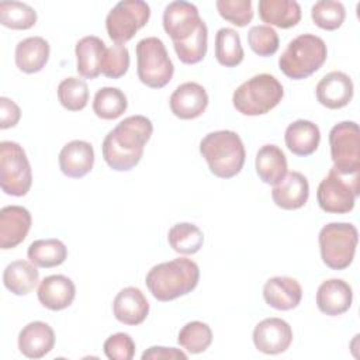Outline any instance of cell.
<instances>
[{"label":"cell","mask_w":360,"mask_h":360,"mask_svg":"<svg viewBox=\"0 0 360 360\" xmlns=\"http://www.w3.org/2000/svg\"><path fill=\"white\" fill-rule=\"evenodd\" d=\"M281 83L269 73H259L243 82L232 96L235 110L243 115L256 117L267 114L283 98Z\"/></svg>","instance_id":"obj_5"},{"label":"cell","mask_w":360,"mask_h":360,"mask_svg":"<svg viewBox=\"0 0 360 360\" xmlns=\"http://www.w3.org/2000/svg\"><path fill=\"white\" fill-rule=\"evenodd\" d=\"M248 44L250 49L259 56H271L278 49V35L274 28L262 24L255 25L248 32Z\"/></svg>","instance_id":"obj_39"},{"label":"cell","mask_w":360,"mask_h":360,"mask_svg":"<svg viewBox=\"0 0 360 360\" xmlns=\"http://www.w3.org/2000/svg\"><path fill=\"white\" fill-rule=\"evenodd\" d=\"M318 242L322 262L332 270H345L354 259L359 232L353 224L330 222L319 231Z\"/></svg>","instance_id":"obj_6"},{"label":"cell","mask_w":360,"mask_h":360,"mask_svg":"<svg viewBox=\"0 0 360 360\" xmlns=\"http://www.w3.org/2000/svg\"><path fill=\"white\" fill-rule=\"evenodd\" d=\"M32 184L30 160L22 146L14 141L0 142V187L13 197L25 195Z\"/></svg>","instance_id":"obj_9"},{"label":"cell","mask_w":360,"mask_h":360,"mask_svg":"<svg viewBox=\"0 0 360 360\" xmlns=\"http://www.w3.org/2000/svg\"><path fill=\"white\" fill-rule=\"evenodd\" d=\"M259 17L269 27L274 25L287 30L300 22L301 7L294 0H260Z\"/></svg>","instance_id":"obj_27"},{"label":"cell","mask_w":360,"mask_h":360,"mask_svg":"<svg viewBox=\"0 0 360 360\" xmlns=\"http://www.w3.org/2000/svg\"><path fill=\"white\" fill-rule=\"evenodd\" d=\"M353 301V290L349 283L342 278H329L318 287L316 307L328 316L345 314Z\"/></svg>","instance_id":"obj_17"},{"label":"cell","mask_w":360,"mask_h":360,"mask_svg":"<svg viewBox=\"0 0 360 360\" xmlns=\"http://www.w3.org/2000/svg\"><path fill=\"white\" fill-rule=\"evenodd\" d=\"M112 312L117 321L135 326L142 323L149 314V302L138 287H125L114 298Z\"/></svg>","instance_id":"obj_21"},{"label":"cell","mask_w":360,"mask_h":360,"mask_svg":"<svg viewBox=\"0 0 360 360\" xmlns=\"http://www.w3.org/2000/svg\"><path fill=\"white\" fill-rule=\"evenodd\" d=\"M21 118L20 107L8 97H0V128L7 129L18 124Z\"/></svg>","instance_id":"obj_43"},{"label":"cell","mask_w":360,"mask_h":360,"mask_svg":"<svg viewBox=\"0 0 360 360\" xmlns=\"http://www.w3.org/2000/svg\"><path fill=\"white\" fill-rule=\"evenodd\" d=\"M136 72L139 80L150 89H162L170 83L174 66L166 46L158 37H148L136 44Z\"/></svg>","instance_id":"obj_7"},{"label":"cell","mask_w":360,"mask_h":360,"mask_svg":"<svg viewBox=\"0 0 360 360\" xmlns=\"http://www.w3.org/2000/svg\"><path fill=\"white\" fill-rule=\"evenodd\" d=\"M201 22L198 8L188 1H172L163 11V28L173 42L188 39Z\"/></svg>","instance_id":"obj_12"},{"label":"cell","mask_w":360,"mask_h":360,"mask_svg":"<svg viewBox=\"0 0 360 360\" xmlns=\"http://www.w3.org/2000/svg\"><path fill=\"white\" fill-rule=\"evenodd\" d=\"M292 342V329L281 318H266L253 329L255 347L264 354H278L285 352Z\"/></svg>","instance_id":"obj_13"},{"label":"cell","mask_w":360,"mask_h":360,"mask_svg":"<svg viewBox=\"0 0 360 360\" xmlns=\"http://www.w3.org/2000/svg\"><path fill=\"white\" fill-rule=\"evenodd\" d=\"M129 68V52L125 45L114 44L107 48L101 73L108 79H120L122 77Z\"/></svg>","instance_id":"obj_41"},{"label":"cell","mask_w":360,"mask_h":360,"mask_svg":"<svg viewBox=\"0 0 360 360\" xmlns=\"http://www.w3.org/2000/svg\"><path fill=\"white\" fill-rule=\"evenodd\" d=\"M263 298L266 304L274 309L290 311L300 305L302 300V288L292 277L276 276L264 283Z\"/></svg>","instance_id":"obj_19"},{"label":"cell","mask_w":360,"mask_h":360,"mask_svg":"<svg viewBox=\"0 0 360 360\" xmlns=\"http://www.w3.org/2000/svg\"><path fill=\"white\" fill-rule=\"evenodd\" d=\"M39 281L37 266L28 260H14L3 271V284L14 295L30 294Z\"/></svg>","instance_id":"obj_29"},{"label":"cell","mask_w":360,"mask_h":360,"mask_svg":"<svg viewBox=\"0 0 360 360\" xmlns=\"http://www.w3.org/2000/svg\"><path fill=\"white\" fill-rule=\"evenodd\" d=\"M105 51V44L96 35H87L79 39L75 48L77 73L84 79H96L101 73Z\"/></svg>","instance_id":"obj_24"},{"label":"cell","mask_w":360,"mask_h":360,"mask_svg":"<svg viewBox=\"0 0 360 360\" xmlns=\"http://www.w3.org/2000/svg\"><path fill=\"white\" fill-rule=\"evenodd\" d=\"M245 56L240 37L233 28H219L215 34V59L225 68H235Z\"/></svg>","instance_id":"obj_31"},{"label":"cell","mask_w":360,"mask_h":360,"mask_svg":"<svg viewBox=\"0 0 360 360\" xmlns=\"http://www.w3.org/2000/svg\"><path fill=\"white\" fill-rule=\"evenodd\" d=\"M58 100L68 111H80L87 105L89 87L79 77H66L58 86Z\"/></svg>","instance_id":"obj_37"},{"label":"cell","mask_w":360,"mask_h":360,"mask_svg":"<svg viewBox=\"0 0 360 360\" xmlns=\"http://www.w3.org/2000/svg\"><path fill=\"white\" fill-rule=\"evenodd\" d=\"M0 22L11 30H30L37 22V11L27 3L1 1Z\"/></svg>","instance_id":"obj_36"},{"label":"cell","mask_w":360,"mask_h":360,"mask_svg":"<svg viewBox=\"0 0 360 360\" xmlns=\"http://www.w3.org/2000/svg\"><path fill=\"white\" fill-rule=\"evenodd\" d=\"M309 197V184L307 177L300 172H287L271 190L274 204L283 210H298L305 205Z\"/></svg>","instance_id":"obj_20"},{"label":"cell","mask_w":360,"mask_h":360,"mask_svg":"<svg viewBox=\"0 0 360 360\" xmlns=\"http://www.w3.org/2000/svg\"><path fill=\"white\" fill-rule=\"evenodd\" d=\"M200 153L210 172L219 179H232L239 174L246 158L240 136L231 129L207 134L200 142Z\"/></svg>","instance_id":"obj_3"},{"label":"cell","mask_w":360,"mask_h":360,"mask_svg":"<svg viewBox=\"0 0 360 360\" xmlns=\"http://www.w3.org/2000/svg\"><path fill=\"white\" fill-rule=\"evenodd\" d=\"M219 15L236 27L248 25L253 18V7L250 0H217Z\"/></svg>","instance_id":"obj_40"},{"label":"cell","mask_w":360,"mask_h":360,"mask_svg":"<svg viewBox=\"0 0 360 360\" xmlns=\"http://www.w3.org/2000/svg\"><path fill=\"white\" fill-rule=\"evenodd\" d=\"M172 112L180 120H194L205 111L208 94L205 89L195 82H186L176 87L169 98Z\"/></svg>","instance_id":"obj_15"},{"label":"cell","mask_w":360,"mask_h":360,"mask_svg":"<svg viewBox=\"0 0 360 360\" xmlns=\"http://www.w3.org/2000/svg\"><path fill=\"white\" fill-rule=\"evenodd\" d=\"M255 166L259 179L266 184L276 186L287 174V158L284 152L273 143L263 145L257 150Z\"/></svg>","instance_id":"obj_28"},{"label":"cell","mask_w":360,"mask_h":360,"mask_svg":"<svg viewBox=\"0 0 360 360\" xmlns=\"http://www.w3.org/2000/svg\"><path fill=\"white\" fill-rule=\"evenodd\" d=\"M285 146L297 156L312 155L321 142V131L309 120H297L291 122L284 134Z\"/></svg>","instance_id":"obj_26"},{"label":"cell","mask_w":360,"mask_h":360,"mask_svg":"<svg viewBox=\"0 0 360 360\" xmlns=\"http://www.w3.org/2000/svg\"><path fill=\"white\" fill-rule=\"evenodd\" d=\"M128 107L127 96L118 87H101L93 98V111L101 120H115Z\"/></svg>","instance_id":"obj_33"},{"label":"cell","mask_w":360,"mask_h":360,"mask_svg":"<svg viewBox=\"0 0 360 360\" xmlns=\"http://www.w3.org/2000/svg\"><path fill=\"white\" fill-rule=\"evenodd\" d=\"M208 45V28L202 21L197 31L183 42H173L174 52L181 63L195 65L201 62L207 53Z\"/></svg>","instance_id":"obj_35"},{"label":"cell","mask_w":360,"mask_h":360,"mask_svg":"<svg viewBox=\"0 0 360 360\" xmlns=\"http://www.w3.org/2000/svg\"><path fill=\"white\" fill-rule=\"evenodd\" d=\"M200 280L198 264L187 257L173 259L153 266L145 278L153 298L162 302L191 292Z\"/></svg>","instance_id":"obj_2"},{"label":"cell","mask_w":360,"mask_h":360,"mask_svg":"<svg viewBox=\"0 0 360 360\" xmlns=\"http://www.w3.org/2000/svg\"><path fill=\"white\" fill-rule=\"evenodd\" d=\"M360 194V173L342 174L333 167L322 179L316 190V201L322 211L329 214H346L354 208Z\"/></svg>","instance_id":"obj_8"},{"label":"cell","mask_w":360,"mask_h":360,"mask_svg":"<svg viewBox=\"0 0 360 360\" xmlns=\"http://www.w3.org/2000/svg\"><path fill=\"white\" fill-rule=\"evenodd\" d=\"M333 169L342 174L360 173V132L354 121H342L329 131Z\"/></svg>","instance_id":"obj_11"},{"label":"cell","mask_w":360,"mask_h":360,"mask_svg":"<svg viewBox=\"0 0 360 360\" xmlns=\"http://www.w3.org/2000/svg\"><path fill=\"white\" fill-rule=\"evenodd\" d=\"M55 346L53 329L42 321L27 323L18 333V349L28 359H41Z\"/></svg>","instance_id":"obj_22"},{"label":"cell","mask_w":360,"mask_h":360,"mask_svg":"<svg viewBox=\"0 0 360 360\" xmlns=\"http://www.w3.org/2000/svg\"><path fill=\"white\" fill-rule=\"evenodd\" d=\"M104 354L110 360H132L135 356V342L131 335L117 332L108 336L103 345Z\"/></svg>","instance_id":"obj_42"},{"label":"cell","mask_w":360,"mask_h":360,"mask_svg":"<svg viewBox=\"0 0 360 360\" xmlns=\"http://www.w3.org/2000/svg\"><path fill=\"white\" fill-rule=\"evenodd\" d=\"M51 53L49 42L42 37H28L15 45L14 59L17 68L24 73L41 72L48 63Z\"/></svg>","instance_id":"obj_25"},{"label":"cell","mask_w":360,"mask_h":360,"mask_svg":"<svg viewBox=\"0 0 360 360\" xmlns=\"http://www.w3.org/2000/svg\"><path fill=\"white\" fill-rule=\"evenodd\" d=\"M167 242L180 255H194L202 248L204 233L194 224L179 222L169 229Z\"/></svg>","instance_id":"obj_32"},{"label":"cell","mask_w":360,"mask_h":360,"mask_svg":"<svg viewBox=\"0 0 360 360\" xmlns=\"http://www.w3.org/2000/svg\"><path fill=\"white\" fill-rule=\"evenodd\" d=\"M153 132L152 121L145 115H131L118 122L101 145L104 162L115 172L134 169L143 155V148Z\"/></svg>","instance_id":"obj_1"},{"label":"cell","mask_w":360,"mask_h":360,"mask_svg":"<svg viewBox=\"0 0 360 360\" xmlns=\"http://www.w3.org/2000/svg\"><path fill=\"white\" fill-rule=\"evenodd\" d=\"M177 342L188 353L198 354L205 352L212 343V330L205 322L191 321L180 329Z\"/></svg>","instance_id":"obj_34"},{"label":"cell","mask_w":360,"mask_h":360,"mask_svg":"<svg viewBox=\"0 0 360 360\" xmlns=\"http://www.w3.org/2000/svg\"><path fill=\"white\" fill-rule=\"evenodd\" d=\"M150 7L142 0H122L117 3L105 17V30L111 41L124 45L146 25Z\"/></svg>","instance_id":"obj_10"},{"label":"cell","mask_w":360,"mask_h":360,"mask_svg":"<svg viewBox=\"0 0 360 360\" xmlns=\"http://www.w3.org/2000/svg\"><path fill=\"white\" fill-rule=\"evenodd\" d=\"M38 301L51 311H62L72 305L76 287L75 283L63 274H52L45 277L38 287Z\"/></svg>","instance_id":"obj_23"},{"label":"cell","mask_w":360,"mask_h":360,"mask_svg":"<svg viewBox=\"0 0 360 360\" xmlns=\"http://www.w3.org/2000/svg\"><path fill=\"white\" fill-rule=\"evenodd\" d=\"M142 360H160V359H166V360H176V359H181L186 360L187 354L176 347H165V346H152L148 350H145L141 356Z\"/></svg>","instance_id":"obj_44"},{"label":"cell","mask_w":360,"mask_h":360,"mask_svg":"<svg viewBox=\"0 0 360 360\" xmlns=\"http://www.w3.org/2000/svg\"><path fill=\"white\" fill-rule=\"evenodd\" d=\"M346 17L345 6L335 0H319L311 7V18L314 24L326 31L338 30Z\"/></svg>","instance_id":"obj_38"},{"label":"cell","mask_w":360,"mask_h":360,"mask_svg":"<svg viewBox=\"0 0 360 360\" xmlns=\"http://www.w3.org/2000/svg\"><path fill=\"white\" fill-rule=\"evenodd\" d=\"M59 169L72 179L84 177L94 165V149L90 142L75 139L68 142L59 152Z\"/></svg>","instance_id":"obj_18"},{"label":"cell","mask_w":360,"mask_h":360,"mask_svg":"<svg viewBox=\"0 0 360 360\" xmlns=\"http://www.w3.org/2000/svg\"><path fill=\"white\" fill-rule=\"evenodd\" d=\"M354 86L349 75L333 70L326 73L316 84L315 94L319 104L329 110L346 107L353 98Z\"/></svg>","instance_id":"obj_14"},{"label":"cell","mask_w":360,"mask_h":360,"mask_svg":"<svg viewBox=\"0 0 360 360\" xmlns=\"http://www.w3.org/2000/svg\"><path fill=\"white\" fill-rule=\"evenodd\" d=\"M27 256L37 267L51 269L60 266L68 257V248L59 239H37L27 250Z\"/></svg>","instance_id":"obj_30"},{"label":"cell","mask_w":360,"mask_h":360,"mask_svg":"<svg viewBox=\"0 0 360 360\" xmlns=\"http://www.w3.org/2000/svg\"><path fill=\"white\" fill-rule=\"evenodd\" d=\"M326 58L328 48L321 37L301 34L288 42L278 58V68L287 77L301 80L319 70Z\"/></svg>","instance_id":"obj_4"},{"label":"cell","mask_w":360,"mask_h":360,"mask_svg":"<svg viewBox=\"0 0 360 360\" xmlns=\"http://www.w3.org/2000/svg\"><path fill=\"white\" fill-rule=\"evenodd\" d=\"M32 224L30 211L21 205H7L0 210V248H17L28 235Z\"/></svg>","instance_id":"obj_16"}]
</instances>
